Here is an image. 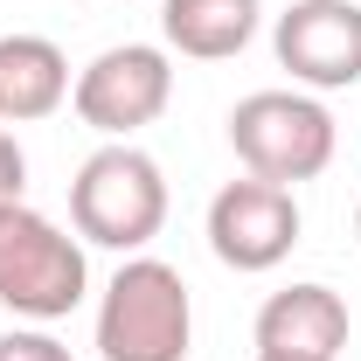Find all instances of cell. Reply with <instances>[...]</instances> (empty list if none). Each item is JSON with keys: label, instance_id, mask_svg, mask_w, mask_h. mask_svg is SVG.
Wrapping results in <instances>:
<instances>
[{"label": "cell", "instance_id": "6da1fadb", "mask_svg": "<svg viewBox=\"0 0 361 361\" xmlns=\"http://www.w3.org/2000/svg\"><path fill=\"white\" fill-rule=\"evenodd\" d=\"M70 229L84 243H97V250L139 257L167 229V174H160V160L139 153L133 139L97 146L70 180Z\"/></svg>", "mask_w": 361, "mask_h": 361}, {"label": "cell", "instance_id": "7a4b0ae2", "mask_svg": "<svg viewBox=\"0 0 361 361\" xmlns=\"http://www.w3.org/2000/svg\"><path fill=\"white\" fill-rule=\"evenodd\" d=\"M195 299L188 278L160 257H126L97 299V355L104 361H188Z\"/></svg>", "mask_w": 361, "mask_h": 361}, {"label": "cell", "instance_id": "3957f363", "mask_svg": "<svg viewBox=\"0 0 361 361\" xmlns=\"http://www.w3.org/2000/svg\"><path fill=\"white\" fill-rule=\"evenodd\" d=\"M90 292V264H84V236L56 229L42 209L7 202L0 209V306L14 319H70Z\"/></svg>", "mask_w": 361, "mask_h": 361}, {"label": "cell", "instance_id": "277c9868", "mask_svg": "<svg viewBox=\"0 0 361 361\" xmlns=\"http://www.w3.org/2000/svg\"><path fill=\"white\" fill-rule=\"evenodd\" d=\"M229 146H236L243 174L299 188V180H319L334 167L341 133H334V111L313 90H250L229 111Z\"/></svg>", "mask_w": 361, "mask_h": 361}, {"label": "cell", "instance_id": "5b68a950", "mask_svg": "<svg viewBox=\"0 0 361 361\" xmlns=\"http://www.w3.org/2000/svg\"><path fill=\"white\" fill-rule=\"evenodd\" d=\"M70 104H77V118L90 133L133 139L174 104V63H167V49H153V42H118V49L90 56L77 70Z\"/></svg>", "mask_w": 361, "mask_h": 361}, {"label": "cell", "instance_id": "8992f818", "mask_svg": "<svg viewBox=\"0 0 361 361\" xmlns=\"http://www.w3.org/2000/svg\"><path fill=\"white\" fill-rule=\"evenodd\" d=\"M299 243V195L278 180H229L209 202V250L229 271H278Z\"/></svg>", "mask_w": 361, "mask_h": 361}, {"label": "cell", "instance_id": "52a82bcc", "mask_svg": "<svg viewBox=\"0 0 361 361\" xmlns=\"http://www.w3.org/2000/svg\"><path fill=\"white\" fill-rule=\"evenodd\" d=\"M278 63L306 90H348L361 84V7L355 0H292L271 28Z\"/></svg>", "mask_w": 361, "mask_h": 361}, {"label": "cell", "instance_id": "ba28073f", "mask_svg": "<svg viewBox=\"0 0 361 361\" xmlns=\"http://www.w3.org/2000/svg\"><path fill=\"white\" fill-rule=\"evenodd\" d=\"M348 348V299L334 285H285L257 313V355L292 361H341Z\"/></svg>", "mask_w": 361, "mask_h": 361}, {"label": "cell", "instance_id": "9c48e42d", "mask_svg": "<svg viewBox=\"0 0 361 361\" xmlns=\"http://www.w3.org/2000/svg\"><path fill=\"white\" fill-rule=\"evenodd\" d=\"M70 104V56L49 35H0V126H35Z\"/></svg>", "mask_w": 361, "mask_h": 361}, {"label": "cell", "instance_id": "30bf717a", "mask_svg": "<svg viewBox=\"0 0 361 361\" xmlns=\"http://www.w3.org/2000/svg\"><path fill=\"white\" fill-rule=\"evenodd\" d=\"M257 21H264L257 0H167L160 7V35L188 63H229V56H243L250 35H257Z\"/></svg>", "mask_w": 361, "mask_h": 361}, {"label": "cell", "instance_id": "8fae6325", "mask_svg": "<svg viewBox=\"0 0 361 361\" xmlns=\"http://www.w3.org/2000/svg\"><path fill=\"white\" fill-rule=\"evenodd\" d=\"M0 361H77V355L42 326H14V334H0Z\"/></svg>", "mask_w": 361, "mask_h": 361}, {"label": "cell", "instance_id": "7c38bea8", "mask_svg": "<svg viewBox=\"0 0 361 361\" xmlns=\"http://www.w3.org/2000/svg\"><path fill=\"white\" fill-rule=\"evenodd\" d=\"M21 188H28V153H21V139L0 126V209L21 202Z\"/></svg>", "mask_w": 361, "mask_h": 361}, {"label": "cell", "instance_id": "4fadbf2b", "mask_svg": "<svg viewBox=\"0 0 361 361\" xmlns=\"http://www.w3.org/2000/svg\"><path fill=\"white\" fill-rule=\"evenodd\" d=\"M257 361H292V355H257Z\"/></svg>", "mask_w": 361, "mask_h": 361}, {"label": "cell", "instance_id": "5bb4252c", "mask_svg": "<svg viewBox=\"0 0 361 361\" xmlns=\"http://www.w3.org/2000/svg\"><path fill=\"white\" fill-rule=\"evenodd\" d=\"M355 236H361V202H355Z\"/></svg>", "mask_w": 361, "mask_h": 361}]
</instances>
